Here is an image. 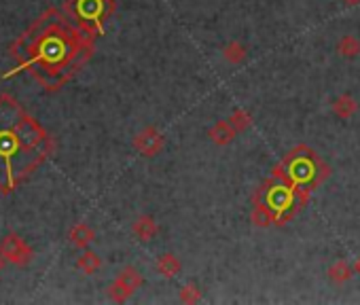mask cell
I'll list each match as a JSON object with an SVG mask.
<instances>
[{
    "instance_id": "cell-7",
    "label": "cell",
    "mask_w": 360,
    "mask_h": 305,
    "mask_svg": "<svg viewBox=\"0 0 360 305\" xmlns=\"http://www.w3.org/2000/svg\"><path fill=\"white\" fill-rule=\"evenodd\" d=\"M0 252H3L5 261H9L13 265H20V267L32 263V259H34V250L18 233L5 236V240L0 242Z\"/></svg>"
},
{
    "instance_id": "cell-16",
    "label": "cell",
    "mask_w": 360,
    "mask_h": 305,
    "mask_svg": "<svg viewBox=\"0 0 360 305\" xmlns=\"http://www.w3.org/2000/svg\"><path fill=\"white\" fill-rule=\"evenodd\" d=\"M337 53L341 57H356V55H360V41L356 36H352V34L341 36L339 43H337Z\"/></svg>"
},
{
    "instance_id": "cell-20",
    "label": "cell",
    "mask_w": 360,
    "mask_h": 305,
    "mask_svg": "<svg viewBox=\"0 0 360 305\" xmlns=\"http://www.w3.org/2000/svg\"><path fill=\"white\" fill-rule=\"evenodd\" d=\"M354 271L360 276V257H358V259H356V263H354Z\"/></svg>"
},
{
    "instance_id": "cell-19",
    "label": "cell",
    "mask_w": 360,
    "mask_h": 305,
    "mask_svg": "<svg viewBox=\"0 0 360 305\" xmlns=\"http://www.w3.org/2000/svg\"><path fill=\"white\" fill-rule=\"evenodd\" d=\"M178 299H180V303H189V305L199 303V301H201V290H199L197 284H185V286L180 288Z\"/></svg>"
},
{
    "instance_id": "cell-10",
    "label": "cell",
    "mask_w": 360,
    "mask_h": 305,
    "mask_svg": "<svg viewBox=\"0 0 360 305\" xmlns=\"http://www.w3.org/2000/svg\"><path fill=\"white\" fill-rule=\"evenodd\" d=\"M95 240V231L87 225V223H76L70 231H68V242L79 248V250H85L89 248V244Z\"/></svg>"
},
{
    "instance_id": "cell-15",
    "label": "cell",
    "mask_w": 360,
    "mask_h": 305,
    "mask_svg": "<svg viewBox=\"0 0 360 305\" xmlns=\"http://www.w3.org/2000/svg\"><path fill=\"white\" fill-rule=\"evenodd\" d=\"M76 267H79L85 276H91V273H95V271L102 267V259H100L93 250H87V248H85V252L76 259Z\"/></svg>"
},
{
    "instance_id": "cell-5",
    "label": "cell",
    "mask_w": 360,
    "mask_h": 305,
    "mask_svg": "<svg viewBox=\"0 0 360 305\" xmlns=\"http://www.w3.org/2000/svg\"><path fill=\"white\" fill-rule=\"evenodd\" d=\"M116 9L114 0H66L64 11L91 36H100L104 32L106 22L112 18Z\"/></svg>"
},
{
    "instance_id": "cell-17",
    "label": "cell",
    "mask_w": 360,
    "mask_h": 305,
    "mask_svg": "<svg viewBox=\"0 0 360 305\" xmlns=\"http://www.w3.org/2000/svg\"><path fill=\"white\" fill-rule=\"evenodd\" d=\"M222 57L229 62V64H242L246 60V47L242 43H237V41H231L225 45L222 49Z\"/></svg>"
},
{
    "instance_id": "cell-9",
    "label": "cell",
    "mask_w": 360,
    "mask_h": 305,
    "mask_svg": "<svg viewBox=\"0 0 360 305\" xmlns=\"http://www.w3.org/2000/svg\"><path fill=\"white\" fill-rule=\"evenodd\" d=\"M235 134H237V130L229 123V119H227V121H216V123L208 130V138H210L216 147H227V144H231L233 138H235Z\"/></svg>"
},
{
    "instance_id": "cell-13",
    "label": "cell",
    "mask_w": 360,
    "mask_h": 305,
    "mask_svg": "<svg viewBox=\"0 0 360 305\" xmlns=\"http://www.w3.org/2000/svg\"><path fill=\"white\" fill-rule=\"evenodd\" d=\"M354 273H356V271H354V267H349L347 261H335V263L328 267V280L335 282V284H345V282H349Z\"/></svg>"
},
{
    "instance_id": "cell-22",
    "label": "cell",
    "mask_w": 360,
    "mask_h": 305,
    "mask_svg": "<svg viewBox=\"0 0 360 305\" xmlns=\"http://www.w3.org/2000/svg\"><path fill=\"white\" fill-rule=\"evenodd\" d=\"M3 265H5V257H3V252H0V269H3Z\"/></svg>"
},
{
    "instance_id": "cell-8",
    "label": "cell",
    "mask_w": 360,
    "mask_h": 305,
    "mask_svg": "<svg viewBox=\"0 0 360 305\" xmlns=\"http://www.w3.org/2000/svg\"><path fill=\"white\" fill-rule=\"evenodd\" d=\"M166 147V138L157 128H145L134 136V149L142 157H157Z\"/></svg>"
},
{
    "instance_id": "cell-21",
    "label": "cell",
    "mask_w": 360,
    "mask_h": 305,
    "mask_svg": "<svg viewBox=\"0 0 360 305\" xmlns=\"http://www.w3.org/2000/svg\"><path fill=\"white\" fill-rule=\"evenodd\" d=\"M345 5H349V7H354V5H360V0H343Z\"/></svg>"
},
{
    "instance_id": "cell-18",
    "label": "cell",
    "mask_w": 360,
    "mask_h": 305,
    "mask_svg": "<svg viewBox=\"0 0 360 305\" xmlns=\"http://www.w3.org/2000/svg\"><path fill=\"white\" fill-rule=\"evenodd\" d=\"M229 123L237 130V132H246L253 126V117L246 109H235L229 117Z\"/></svg>"
},
{
    "instance_id": "cell-11",
    "label": "cell",
    "mask_w": 360,
    "mask_h": 305,
    "mask_svg": "<svg viewBox=\"0 0 360 305\" xmlns=\"http://www.w3.org/2000/svg\"><path fill=\"white\" fill-rule=\"evenodd\" d=\"M132 231H134V236H136L140 242H151V240L159 233V225L155 223L153 217L142 215V217H138V219L134 221Z\"/></svg>"
},
{
    "instance_id": "cell-6",
    "label": "cell",
    "mask_w": 360,
    "mask_h": 305,
    "mask_svg": "<svg viewBox=\"0 0 360 305\" xmlns=\"http://www.w3.org/2000/svg\"><path fill=\"white\" fill-rule=\"evenodd\" d=\"M145 284V278L142 273L136 269V267H124L121 271L116 273L114 282L108 286V299L114 301V303H126L140 286Z\"/></svg>"
},
{
    "instance_id": "cell-12",
    "label": "cell",
    "mask_w": 360,
    "mask_h": 305,
    "mask_svg": "<svg viewBox=\"0 0 360 305\" xmlns=\"http://www.w3.org/2000/svg\"><path fill=\"white\" fill-rule=\"evenodd\" d=\"M356 111H358V102L349 93H343V95L335 97V102H333V113L339 119H352Z\"/></svg>"
},
{
    "instance_id": "cell-2",
    "label": "cell",
    "mask_w": 360,
    "mask_h": 305,
    "mask_svg": "<svg viewBox=\"0 0 360 305\" xmlns=\"http://www.w3.org/2000/svg\"><path fill=\"white\" fill-rule=\"evenodd\" d=\"M53 151V136L15 97L0 93V193L15 191Z\"/></svg>"
},
{
    "instance_id": "cell-3",
    "label": "cell",
    "mask_w": 360,
    "mask_h": 305,
    "mask_svg": "<svg viewBox=\"0 0 360 305\" xmlns=\"http://www.w3.org/2000/svg\"><path fill=\"white\" fill-rule=\"evenodd\" d=\"M309 195L293 187L286 178L272 172L269 178H265L255 195H253V215L251 221L255 227L267 229L272 225H286L291 223L303 206H307Z\"/></svg>"
},
{
    "instance_id": "cell-1",
    "label": "cell",
    "mask_w": 360,
    "mask_h": 305,
    "mask_svg": "<svg viewBox=\"0 0 360 305\" xmlns=\"http://www.w3.org/2000/svg\"><path fill=\"white\" fill-rule=\"evenodd\" d=\"M95 51V36L85 32L64 9H47L9 49L15 68L47 91L72 81Z\"/></svg>"
},
{
    "instance_id": "cell-14",
    "label": "cell",
    "mask_w": 360,
    "mask_h": 305,
    "mask_svg": "<svg viewBox=\"0 0 360 305\" xmlns=\"http://www.w3.org/2000/svg\"><path fill=\"white\" fill-rule=\"evenodd\" d=\"M155 267H157V271H159L164 278H174V276H178L180 269H182L178 257H174V255H161V257L157 259V265H155Z\"/></svg>"
},
{
    "instance_id": "cell-4",
    "label": "cell",
    "mask_w": 360,
    "mask_h": 305,
    "mask_svg": "<svg viewBox=\"0 0 360 305\" xmlns=\"http://www.w3.org/2000/svg\"><path fill=\"white\" fill-rule=\"evenodd\" d=\"M272 172L286 178L299 191L312 195V191H316L324 180H328L331 165L312 147L299 144L291 149Z\"/></svg>"
}]
</instances>
